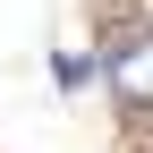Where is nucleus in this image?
I'll return each instance as SVG.
<instances>
[{
	"mask_svg": "<svg viewBox=\"0 0 153 153\" xmlns=\"http://www.w3.org/2000/svg\"><path fill=\"white\" fill-rule=\"evenodd\" d=\"M102 85L128 111H153V26H119L102 43Z\"/></svg>",
	"mask_w": 153,
	"mask_h": 153,
	"instance_id": "1",
	"label": "nucleus"
}]
</instances>
